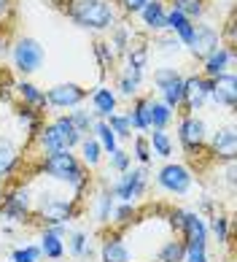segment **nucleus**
<instances>
[{"label":"nucleus","instance_id":"c9c22d12","mask_svg":"<svg viewBox=\"0 0 237 262\" xmlns=\"http://www.w3.org/2000/svg\"><path fill=\"white\" fill-rule=\"evenodd\" d=\"M130 165H132L130 151H124V149H116L113 154H108V168H111V170H116V173H124V170H130Z\"/></svg>","mask_w":237,"mask_h":262},{"label":"nucleus","instance_id":"49530a36","mask_svg":"<svg viewBox=\"0 0 237 262\" xmlns=\"http://www.w3.org/2000/svg\"><path fill=\"white\" fill-rule=\"evenodd\" d=\"M118 3H122L127 11H140V8L148 3V0H118Z\"/></svg>","mask_w":237,"mask_h":262},{"label":"nucleus","instance_id":"aec40b11","mask_svg":"<svg viewBox=\"0 0 237 262\" xmlns=\"http://www.w3.org/2000/svg\"><path fill=\"white\" fill-rule=\"evenodd\" d=\"M173 122V108L162 100L148 98V130H164Z\"/></svg>","mask_w":237,"mask_h":262},{"label":"nucleus","instance_id":"5701e85b","mask_svg":"<svg viewBox=\"0 0 237 262\" xmlns=\"http://www.w3.org/2000/svg\"><path fill=\"white\" fill-rule=\"evenodd\" d=\"M140 16H143V25L148 27V30H164V6L159 3V0H148V3L140 8Z\"/></svg>","mask_w":237,"mask_h":262},{"label":"nucleus","instance_id":"37998d69","mask_svg":"<svg viewBox=\"0 0 237 262\" xmlns=\"http://www.w3.org/2000/svg\"><path fill=\"white\" fill-rule=\"evenodd\" d=\"M127 35H130V33H127V27H118V30L111 35V43H108V46H113L118 54H127V49H130V43H127Z\"/></svg>","mask_w":237,"mask_h":262},{"label":"nucleus","instance_id":"f03ea898","mask_svg":"<svg viewBox=\"0 0 237 262\" xmlns=\"http://www.w3.org/2000/svg\"><path fill=\"white\" fill-rule=\"evenodd\" d=\"M84 135L73 127V122L67 116H57L52 124L38 130V143H41L43 154H59V151H70L73 146L81 143Z\"/></svg>","mask_w":237,"mask_h":262},{"label":"nucleus","instance_id":"09e8293b","mask_svg":"<svg viewBox=\"0 0 237 262\" xmlns=\"http://www.w3.org/2000/svg\"><path fill=\"white\" fill-rule=\"evenodd\" d=\"M0 198H3V192H0Z\"/></svg>","mask_w":237,"mask_h":262},{"label":"nucleus","instance_id":"79ce46f5","mask_svg":"<svg viewBox=\"0 0 237 262\" xmlns=\"http://www.w3.org/2000/svg\"><path fill=\"white\" fill-rule=\"evenodd\" d=\"M186 22H189V19H186L181 11H178V8H173V11H167V16H164V30H170V33L175 35Z\"/></svg>","mask_w":237,"mask_h":262},{"label":"nucleus","instance_id":"6ab92c4d","mask_svg":"<svg viewBox=\"0 0 237 262\" xmlns=\"http://www.w3.org/2000/svg\"><path fill=\"white\" fill-rule=\"evenodd\" d=\"M92 114L100 116V119H108L111 114H116V95L113 90H108V86H97L92 92Z\"/></svg>","mask_w":237,"mask_h":262},{"label":"nucleus","instance_id":"1a4fd4ad","mask_svg":"<svg viewBox=\"0 0 237 262\" xmlns=\"http://www.w3.org/2000/svg\"><path fill=\"white\" fill-rule=\"evenodd\" d=\"M192 170L186 165H178V162H167L164 168L156 173V184L170 192V195H186L192 189Z\"/></svg>","mask_w":237,"mask_h":262},{"label":"nucleus","instance_id":"20e7f679","mask_svg":"<svg viewBox=\"0 0 237 262\" xmlns=\"http://www.w3.org/2000/svg\"><path fill=\"white\" fill-rule=\"evenodd\" d=\"M76 213H78V198H57V195H49V192L41 195L38 216L46 222V227L67 225V222H73Z\"/></svg>","mask_w":237,"mask_h":262},{"label":"nucleus","instance_id":"4c0bfd02","mask_svg":"<svg viewBox=\"0 0 237 262\" xmlns=\"http://www.w3.org/2000/svg\"><path fill=\"white\" fill-rule=\"evenodd\" d=\"M173 8H178L186 19L189 16H202V11H205V6H202V0H173Z\"/></svg>","mask_w":237,"mask_h":262},{"label":"nucleus","instance_id":"423d86ee","mask_svg":"<svg viewBox=\"0 0 237 262\" xmlns=\"http://www.w3.org/2000/svg\"><path fill=\"white\" fill-rule=\"evenodd\" d=\"M43 60H46V52L35 38H19L14 43V65H16L19 73L30 76V73L41 71Z\"/></svg>","mask_w":237,"mask_h":262},{"label":"nucleus","instance_id":"c756f323","mask_svg":"<svg viewBox=\"0 0 237 262\" xmlns=\"http://www.w3.org/2000/svg\"><path fill=\"white\" fill-rule=\"evenodd\" d=\"M92 130L97 133V143H100V149H103L105 154H113V151L118 149V138H116V133L105 124V119L94 122V127H92Z\"/></svg>","mask_w":237,"mask_h":262},{"label":"nucleus","instance_id":"72a5a7b5","mask_svg":"<svg viewBox=\"0 0 237 262\" xmlns=\"http://www.w3.org/2000/svg\"><path fill=\"white\" fill-rule=\"evenodd\" d=\"M67 119H70L73 122V127L78 130V133H89V130H92L94 127V114H89V111H84V108H76L70 116H67Z\"/></svg>","mask_w":237,"mask_h":262},{"label":"nucleus","instance_id":"412c9836","mask_svg":"<svg viewBox=\"0 0 237 262\" xmlns=\"http://www.w3.org/2000/svg\"><path fill=\"white\" fill-rule=\"evenodd\" d=\"M38 249H41V257H46V259H62L65 257V241L49 227L41 232V244H38Z\"/></svg>","mask_w":237,"mask_h":262},{"label":"nucleus","instance_id":"bb28decb","mask_svg":"<svg viewBox=\"0 0 237 262\" xmlns=\"http://www.w3.org/2000/svg\"><path fill=\"white\" fill-rule=\"evenodd\" d=\"M207 232H213V235H216V244L226 246V244H229V235H232L229 216H224V213H213L210 225H207Z\"/></svg>","mask_w":237,"mask_h":262},{"label":"nucleus","instance_id":"a211bd4d","mask_svg":"<svg viewBox=\"0 0 237 262\" xmlns=\"http://www.w3.org/2000/svg\"><path fill=\"white\" fill-rule=\"evenodd\" d=\"M210 149L219 154V157L224 160H234V151H237V135H234V127L229 124V127H224V130H216L213 135V141H210Z\"/></svg>","mask_w":237,"mask_h":262},{"label":"nucleus","instance_id":"ea45409f","mask_svg":"<svg viewBox=\"0 0 237 262\" xmlns=\"http://www.w3.org/2000/svg\"><path fill=\"white\" fill-rule=\"evenodd\" d=\"M146 60H148V49H146V46H135V49H127V65H130V68H137V71H143V68H146Z\"/></svg>","mask_w":237,"mask_h":262},{"label":"nucleus","instance_id":"9b49d317","mask_svg":"<svg viewBox=\"0 0 237 262\" xmlns=\"http://www.w3.org/2000/svg\"><path fill=\"white\" fill-rule=\"evenodd\" d=\"M221 46V35L216 27L210 25H194V33H192V41H189V49L194 57L200 60H207L216 49Z\"/></svg>","mask_w":237,"mask_h":262},{"label":"nucleus","instance_id":"58836bf2","mask_svg":"<svg viewBox=\"0 0 237 262\" xmlns=\"http://www.w3.org/2000/svg\"><path fill=\"white\" fill-rule=\"evenodd\" d=\"M130 157H135L137 162L143 165V168H146L148 162H151V146H148V138H143V135H137V138H135V149H132Z\"/></svg>","mask_w":237,"mask_h":262},{"label":"nucleus","instance_id":"f3484780","mask_svg":"<svg viewBox=\"0 0 237 262\" xmlns=\"http://www.w3.org/2000/svg\"><path fill=\"white\" fill-rule=\"evenodd\" d=\"M234 62V52L229 49V46H219L210 57L205 60V79H216V76L226 73V68H229Z\"/></svg>","mask_w":237,"mask_h":262},{"label":"nucleus","instance_id":"a18cd8bd","mask_svg":"<svg viewBox=\"0 0 237 262\" xmlns=\"http://www.w3.org/2000/svg\"><path fill=\"white\" fill-rule=\"evenodd\" d=\"M137 86H140V84H137L135 79H130V76L122 73V79H118V92L127 95V98H132V95L137 92Z\"/></svg>","mask_w":237,"mask_h":262},{"label":"nucleus","instance_id":"9d476101","mask_svg":"<svg viewBox=\"0 0 237 262\" xmlns=\"http://www.w3.org/2000/svg\"><path fill=\"white\" fill-rule=\"evenodd\" d=\"M205 122L197 119L194 114L183 116L181 124H178V141H181V146L192 154V157H197V151H200L205 146Z\"/></svg>","mask_w":237,"mask_h":262},{"label":"nucleus","instance_id":"de8ad7c7","mask_svg":"<svg viewBox=\"0 0 237 262\" xmlns=\"http://www.w3.org/2000/svg\"><path fill=\"white\" fill-rule=\"evenodd\" d=\"M8 6H11V0H0V14H6Z\"/></svg>","mask_w":237,"mask_h":262},{"label":"nucleus","instance_id":"cd10ccee","mask_svg":"<svg viewBox=\"0 0 237 262\" xmlns=\"http://www.w3.org/2000/svg\"><path fill=\"white\" fill-rule=\"evenodd\" d=\"M130 119V127L135 130H148V98H137L135 105L124 114Z\"/></svg>","mask_w":237,"mask_h":262},{"label":"nucleus","instance_id":"393cba45","mask_svg":"<svg viewBox=\"0 0 237 262\" xmlns=\"http://www.w3.org/2000/svg\"><path fill=\"white\" fill-rule=\"evenodd\" d=\"M16 92H19V98H22L30 108H35V111H41V108H46V92H41L35 84H30V81H19L16 84Z\"/></svg>","mask_w":237,"mask_h":262},{"label":"nucleus","instance_id":"f8f14e48","mask_svg":"<svg viewBox=\"0 0 237 262\" xmlns=\"http://www.w3.org/2000/svg\"><path fill=\"white\" fill-rule=\"evenodd\" d=\"M86 98V90H81L78 84L67 81V84H54L52 90L46 92V103L54 105V108H78Z\"/></svg>","mask_w":237,"mask_h":262},{"label":"nucleus","instance_id":"4be33fe9","mask_svg":"<svg viewBox=\"0 0 237 262\" xmlns=\"http://www.w3.org/2000/svg\"><path fill=\"white\" fill-rule=\"evenodd\" d=\"M113 208H116V195H113V189L111 187H103L100 189V195L94 198V216L100 225H108L113 216Z\"/></svg>","mask_w":237,"mask_h":262},{"label":"nucleus","instance_id":"c03bdc74","mask_svg":"<svg viewBox=\"0 0 237 262\" xmlns=\"http://www.w3.org/2000/svg\"><path fill=\"white\" fill-rule=\"evenodd\" d=\"M94 54L100 57L103 71H108V68H113V52H111V46H108V43H94Z\"/></svg>","mask_w":237,"mask_h":262},{"label":"nucleus","instance_id":"f704fd0d","mask_svg":"<svg viewBox=\"0 0 237 262\" xmlns=\"http://www.w3.org/2000/svg\"><path fill=\"white\" fill-rule=\"evenodd\" d=\"M135 219V206L132 203H118L116 200V208H113V216H111V225H130Z\"/></svg>","mask_w":237,"mask_h":262},{"label":"nucleus","instance_id":"0eeeda50","mask_svg":"<svg viewBox=\"0 0 237 262\" xmlns=\"http://www.w3.org/2000/svg\"><path fill=\"white\" fill-rule=\"evenodd\" d=\"M154 84L156 90L162 92V103L170 105V108H178L183 103V76L175 71V68H159L154 71Z\"/></svg>","mask_w":237,"mask_h":262},{"label":"nucleus","instance_id":"473e14b6","mask_svg":"<svg viewBox=\"0 0 237 262\" xmlns=\"http://www.w3.org/2000/svg\"><path fill=\"white\" fill-rule=\"evenodd\" d=\"M105 124L116 133V138H130L132 135V127H130V119H127L124 114H111L105 119Z\"/></svg>","mask_w":237,"mask_h":262},{"label":"nucleus","instance_id":"dca6fc26","mask_svg":"<svg viewBox=\"0 0 237 262\" xmlns=\"http://www.w3.org/2000/svg\"><path fill=\"white\" fill-rule=\"evenodd\" d=\"M100 259L103 262H132V254H130V246H127V241L113 232V235H108L100 246Z\"/></svg>","mask_w":237,"mask_h":262},{"label":"nucleus","instance_id":"a878e982","mask_svg":"<svg viewBox=\"0 0 237 262\" xmlns=\"http://www.w3.org/2000/svg\"><path fill=\"white\" fill-rule=\"evenodd\" d=\"M19 165V149L8 138H0V176H11Z\"/></svg>","mask_w":237,"mask_h":262},{"label":"nucleus","instance_id":"2eb2a0df","mask_svg":"<svg viewBox=\"0 0 237 262\" xmlns=\"http://www.w3.org/2000/svg\"><path fill=\"white\" fill-rule=\"evenodd\" d=\"M181 232H183V244H205L207 246V225L197 211H183L181 216Z\"/></svg>","mask_w":237,"mask_h":262},{"label":"nucleus","instance_id":"39448f33","mask_svg":"<svg viewBox=\"0 0 237 262\" xmlns=\"http://www.w3.org/2000/svg\"><path fill=\"white\" fill-rule=\"evenodd\" d=\"M146 187H148V170L140 165V168L124 170L111 189H113V195H116L118 203H132V206H135V200L143 198Z\"/></svg>","mask_w":237,"mask_h":262},{"label":"nucleus","instance_id":"4468645a","mask_svg":"<svg viewBox=\"0 0 237 262\" xmlns=\"http://www.w3.org/2000/svg\"><path fill=\"white\" fill-rule=\"evenodd\" d=\"M210 81H213L210 98L219 103V105H224V108L232 111L234 103H237V76L232 71H226V73L216 76V79H210Z\"/></svg>","mask_w":237,"mask_h":262},{"label":"nucleus","instance_id":"2f4dec72","mask_svg":"<svg viewBox=\"0 0 237 262\" xmlns=\"http://www.w3.org/2000/svg\"><path fill=\"white\" fill-rule=\"evenodd\" d=\"M100 143H97V138H81V157H84V165H89V168H97L100 165Z\"/></svg>","mask_w":237,"mask_h":262},{"label":"nucleus","instance_id":"7c9ffc66","mask_svg":"<svg viewBox=\"0 0 237 262\" xmlns=\"http://www.w3.org/2000/svg\"><path fill=\"white\" fill-rule=\"evenodd\" d=\"M183 254H186V244L173 238L167 244H162V249L156 251V262H183Z\"/></svg>","mask_w":237,"mask_h":262},{"label":"nucleus","instance_id":"f257e3e1","mask_svg":"<svg viewBox=\"0 0 237 262\" xmlns=\"http://www.w3.org/2000/svg\"><path fill=\"white\" fill-rule=\"evenodd\" d=\"M43 170L49 173L52 179L73 187L76 192H84L86 184H89V173L84 168V162L70 151H59V154H49L43 160Z\"/></svg>","mask_w":237,"mask_h":262},{"label":"nucleus","instance_id":"ddd939ff","mask_svg":"<svg viewBox=\"0 0 237 262\" xmlns=\"http://www.w3.org/2000/svg\"><path fill=\"white\" fill-rule=\"evenodd\" d=\"M213 81L205 79V76H189L183 79V103L189 105V111H200L202 105L210 98Z\"/></svg>","mask_w":237,"mask_h":262},{"label":"nucleus","instance_id":"e433bc0d","mask_svg":"<svg viewBox=\"0 0 237 262\" xmlns=\"http://www.w3.org/2000/svg\"><path fill=\"white\" fill-rule=\"evenodd\" d=\"M41 259V249L35 244H27V246H19L11 251V262H38Z\"/></svg>","mask_w":237,"mask_h":262},{"label":"nucleus","instance_id":"6e6552de","mask_svg":"<svg viewBox=\"0 0 237 262\" xmlns=\"http://www.w3.org/2000/svg\"><path fill=\"white\" fill-rule=\"evenodd\" d=\"M30 208H33V198H30V187H14L0 198V211L8 222H27Z\"/></svg>","mask_w":237,"mask_h":262},{"label":"nucleus","instance_id":"c85d7f7f","mask_svg":"<svg viewBox=\"0 0 237 262\" xmlns=\"http://www.w3.org/2000/svg\"><path fill=\"white\" fill-rule=\"evenodd\" d=\"M148 146H151V154H156V157H164V160L173 157V138L164 130H154L148 135Z\"/></svg>","mask_w":237,"mask_h":262},{"label":"nucleus","instance_id":"7ed1b4c3","mask_svg":"<svg viewBox=\"0 0 237 262\" xmlns=\"http://www.w3.org/2000/svg\"><path fill=\"white\" fill-rule=\"evenodd\" d=\"M67 14L86 30H108L113 25V8L105 0H70Z\"/></svg>","mask_w":237,"mask_h":262},{"label":"nucleus","instance_id":"a19ab883","mask_svg":"<svg viewBox=\"0 0 237 262\" xmlns=\"http://www.w3.org/2000/svg\"><path fill=\"white\" fill-rule=\"evenodd\" d=\"M183 262H210L207 259V246L205 244H186Z\"/></svg>","mask_w":237,"mask_h":262},{"label":"nucleus","instance_id":"b1692460","mask_svg":"<svg viewBox=\"0 0 237 262\" xmlns=\"http://www.w3.org/2000/svg\"><path fill=\"white\" fill-rule=\"evenodd\" d=\"M67 251L76 257V259H89L94 254L92 244H89V235L84 230H76V232H67Z\"/></svg>","mask_w":237,"mask_h":262}]
</instances>
